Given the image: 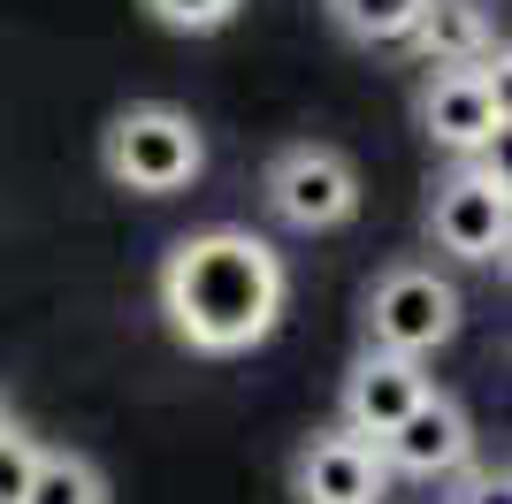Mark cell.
Here are the masks:
<instances>
[{
	"mask_svg": "<svg viewBox=\"0 0 512 504\" xmlns=\"http://www.w3.org/2000/svg\"><path fill=\"white\" fill-rule=\"evenodd\" d=\"M459 283L436 275L428 260H398L375 275L367 291V352H398V359H428L436 344L459 336Z\"/></svg>",
	"mask_w": 512,
	"mask_h": 504,
	"instance_id": "obj_3",
	"label": "cell"
},
{
	"mask_svg": "<svg viewBox=\"0 0 512 504\" xmlns=\"http://www.w3.org/2000/svg\"><path fill=\"white\" fill-rule=\"evenodd\" d=\"M8 428H16V420H8V405H0V436H8Z\"/></svg>",
	"mask_w": 512,
	"mask_h": 504,
	"instance_id": "obj_16",
	"label": "cell"
},
{
	"mask_svg": "<svg viewBox=\"0 0 512 504\" xmlns=\"http://www.w3.org/2000/svg\"><path fill=\"white\" fill-rule=\"evenodd\" d=\"M428 237L451 252V260H467V268H490L505 260L512 245V184L497 161H459L444 184L428 191Z\"/></svg>",
	"mask_w": 512,
	"mask_h": 504,
	"instance_id": "obj_5",
	"label": "cell"
},
{
	"mask_svg": "<svg viewBox=\"0 0 512 504\" xmlns=\"http://www.w3.org/2000/svg\"><path fill=\"white\" fill-rule=\"evenodd\" d=\"M383 474H413V482H436V474H459L474 459V428H467V405L444 398V390H428L383 443Z\"/></svg>",
	"mask_w": 512,
	"mask_h": 504,
	"instance_id": "obj_8",
	"label": "cell"
},
{
	"mask_svg": "<svg viewBox=\"0 0 512 504\" xmlns=\"http://www.w3.org/2000/svg\"><path fill=\"white\" fill-rule=\"evenodd\" d=\"M444 504H512V497H505V474H467Z\"/></svg>",
	"mask_w": 512,
	"mask_h": 504,
	"instance_id": "obj_15",
	"label": "cell"
},
{
	"mask_svg": "<svg viewBox=\"0 0 512 504\" xmlns=\"http://www.w3.org/2000/svg\"><path fill=\"white\" fill-rule=\"evenodd\" d=\"M406 46L428 69H467V62H490L497 54V31H490L482 0H428L421 23L406 31Z\"/></svg>",
	"mask_w": 512,
	"mask_h": 504,
	"instance_id": "obj_10",
	"label": "cell"
},
{
	"mask_svg": "<svg viewBox=\"0 0 512 504\" xmlns=\"http://www.w3.org/2000/svg\"><path fill=\"white\" fill-rule=\"evenodd\" d=\"M291 497L299 504H383L390 497V474H383V451L352 428H314L291 459Z\"/></svg>",
	"mask_w": 512,
	"mask_h": 504,
	"instance_id": "obj_7",
	"label": "cell"
},
{
	"mask_svg": "<svg viewBox=\"0 0 512 504\" xmlns=\"http://www.w3.org/2000/svg\"><path fill=\"white\" fill-rule=\"evenodd\" d=\"M23 504H107V482L85 451H39V474H31Z\"/></svg>",
	"mask_w": 512,
	"mask_h": 504,
	"instance_id": "obj_12",
	"label": "cell"
},
{
	"mask_svg": "<svg viewBox=\"0 0 512 504\" xmlns=\"http://www.w3.org/2000/svg\"><path fill=\"white\" fill-rule=\"evenodd\" d=\"M39 436H23V428H8L0 436V504H23L31 497V474H39Z\"/></svg>",
	"mask_w": 512,
	"mask_h": 504,
	"instance_id": "obj_14",
	"label": "cell"
},
{
	"mask_svg": "<svg viewBox=\"0 0 512 504\" xmlns=\"http://www.w3.org/2000/svg\"><path fill=\"white\" fill-rule=\"evenodd\" d=\"M100 161H107V176H115L123 191L169 199V191H184L199 168H207V138H199V123L184 115V107L138 100V107H123V115L107 123Z\"/></svg>",
	"mask_w": 512,
	"mask_h": 504,
	"instance_id": "obj_2",
	"label": "cell"
},
{
	"mask_svg": "<svg viewBox=\"0 0 512 504\" xmlns=\"http://www.w3.org/2000/svg\"><path fill=\"white\" fill-rule=\"evenodd\" d=\"M428 0H329V16H337L344 39L360 46H406V31L421 23Z\"/></svg>",
	"mask_w": 512,
	"mask_h": 504,
	"instance_id": "obj_11",
	"label": "cell"
},
{
	"mask_svg": "<svg viewBox=\"0 0 512 504\" xmlns=\"http://www.w3.org/2000/svg\"><path fill=\"white\" fill-rule=\"evenodd\" d=\"M283 291H291V275H283L276 245L253 230H192L161 260V314L207 359L253 352L283 321Z\"/></svg>",
	"mask_w": 512,
	"mask_h": 504,
	"instance_id": "obj_1",
	"label": "cell"
},
{
	"mask_svg": "<svg viewBox=\"0 0 512 504\" xmlns=\"http://www.w3.org/2000/svg\"><path fill=\"white\" fill-rule=\"evenodd\" d=\"M153 23H169V31H192V39H207V31H222V23L245 8V0H146Z\"/></svg>",
	"mask_w": 512,
	"mask_h": 504,
	"instance_id": "obj_13",
	"label": "cell"
},
{
	"mask_svg": "<svg viewBox=\"0 0 512 504\" xmlns=\"http://www.w3.org/2000/svg\"><path fill=\"white\" fill-rule=\"evenodd\" d=\"M436 382H428V359H398V352H360L352 367H344V420L337 428H352V436L383 443L398 420L413 413V405L428 398Z\"/></svg>",
	"mask_w": 512,
	"mask_h": 504,
	"instance_id": "obj_9",
	"label": "cell"
},
{
	"mask_svg": "<svg viewBox=\"0 0 512 504\" xmlns=\"http://www.w3.org/2000/svg\"><path fill=\"white\" fill-rule=\"evenodd\" d=\"M413 115L444 153L459 161H490V146L505 138V54L467 69H428L413 92Z\"/></svg>",
	"mask_w": 512,
	"mask_h": 504,
	"instance_id": "obj_4",
	"label": "cell"
},
{
	"mask_svg": "<svg viewBox=\"0 0 512 504\" xmlns=\"http://www.w3.org/2000/svg\"><path fill=\"white\" fill-rule=\"evenodd\" d=\"M268 207H276V222H291V230H344L352 214H360V168L344 161L337 146H314V138H299V146H283L276 161H268Z\"/></svg>",
	"mask_w": 512,
	"mask_h": 504,
	"instance_id": "obj_6",
	"label": "cell"
}]
</instances>
